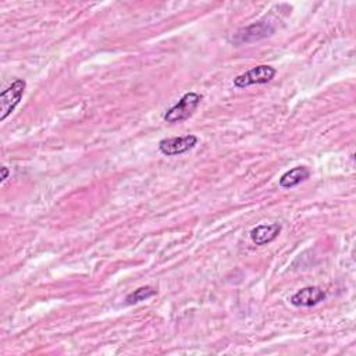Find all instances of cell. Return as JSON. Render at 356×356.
I'll list each match as a JSON object with an SVG mask.
<instances>
[{"instance_id":"obj_1","label":"cell","mask_w":356,"mask_h":356,"mask_svg":"<svg viewBox=\"0 0 356 356\" xmlns=\"http://www.w3.org/2000/svg\"><path fill=\"white\" fill-rule=\"evenodd\" d=\"M200 102H202V95L196 92H188L164 113L163 118L170 124L185 121L193 114V111L197 108Z\"/></svg>"},{"instance_id":"obj_2","label":"cell","mask_w":356,"mask_h":356,"mask_svg":"<svg viewBox=\"0 0 356 356\" xmlns=\"http://www.w3.org/2000/svg\"><path fill=\"white\" fill-rule=\"evenodd\" d=\"M275 74H277V70L274 67L261 64V65L253 67V68L248 70L246 72L235 76L232 83L238 89H243V88H248L252 85H263V83L273 81Z\"/></svg>"},{"instance_id":"obj_3","label":"cell","mask_w":356,"mask_h":356,"mask_svg":"<svg viewBox=\"0 0 356 356\" xmlns=\"http://www.w3.org/2000/svg\"><path fill=\"white\" fill-rule=\"evenodd\" d=\"M274 32H275V26L271 22L259 21V22H254L249 26H245V28L239 29L231 38V42L236 46L243 44V43H252V42H257L260 39H264L267 36H271Z\"/></svg>"},{"instance_id":"obj_4","label":"cell","mask_w":356,"mask_h":356,"mask_svg":"<svg viewBox=\"0 0 356 356\" xmlns=\"http://www.w3.org/2000/svg\"><path fill=\"white\" fill-rule=\"evenodd\" d=\"M26 88V82L24 79H15L7 89H4L0 95V120L4 121L18 106L21 102L24 92Z\"/></svg>"},{"instance_id":"obj_5","label":"cell","mask_w":356,"mask_h":356,"mask_svg":"<svg viewBox=\"0 0 356 356\" xmlns=\"http://www.w3.org/2000/svg\"><path fill=\"white\" fill-rule=\"evenodd\" d=\"M196 143H197V136L188 134L184 136L161 139L159 142V150L165 156H179L193 149Z\"/></svg>"},{"instance_id":"obj_6","label":"cell","mask_w":356,"mask_h":356,"mask_svg":"<svg viewBox=\"0 0 356 356\" xmlns=\"http://www.w3.org/2000/svg\"><path fill=\"white\" fill-rule=\"evenodd\" d=\"M327 293L324 289H321L320 286L312 285V286H305L299 291H296L292 296H291V303L296 307H312L318 305L320 302H323L325 299Z\"/></svg>"},{"instance_id":"obj_7","label":"cell","mask_w":356,"mask_h":356,"mask_svg":"<svg viewBox=\"0 0 356 356\" xmlns=\"http://www.w3.org/2000/svg\"><path fill=\"white\" fill-rule=\"evenodd\" d=\"M281 229H282V227L278 222L260 224L250 231V239L257 246H264V245L273 242L280 235Z\"/></svg>"},{"instance_id":"obj_8","label":"cell","mask_w":356,"mask_h":356,"mask_svg":"<svg viewBox=\"0 0 356 356\" xmlns=\"http://www.w3.org/2000/svg\"><path fill=\"white\" fill-rule=\"evenodd\" d=\"M310 175V171L307 167L305 165H298V167H293L291 170H288L286 172H284L280 178V186L281 188H286V189H291L296 185H299L300 182L306 181Z\"/></svg>"},{"instance_id":"obj_9","label":"cell","mask_w":356,"mask_h":356,"mask_svg":"<svg viewBox=\"0 0 356 356\" xmlns=\"http://www.w3.org/2000/svg\"><path fill=\"white\" fill-rule=\"evenodd\" d=\"M157 293V291L149 285L146 286H140L138 289H135L134 292L128 293L127 298H125V303L127 305H136L139 302H143V300H147L150 299L152 296H154Z\"/></svg>"},{"instance_id":"obj_10","label":"cell","mask_w":356,"mask_h":356,"mask_svg":"<svg viewBox=\"0 0 356 356\" xmlns=\"http://www.w3.org/2000/svg\"><path fill=\"white\" fill-rule=\"evenodd\" d=\"M8 174H10L8 168L7 167H1V182H4L8 178Z\"/></svg>"}]
</instances>
